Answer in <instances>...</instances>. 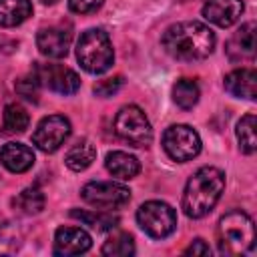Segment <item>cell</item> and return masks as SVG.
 <instances>
[{"instance_id": "6da1fadb", "label": "cell", "mask_w": 257, "mask_h": 257, "mask_svg": "<svg viewBox=\"0 0 257 257\" xmlns=\"http://www.w3.org/2000/svg\"><path fill=\"white\" fill-rule=\"evenodd\" d=\"M163 48L177 60H201L215 48V34L197 20L171 24L163 34Z\"/></svg>"}, {"instance_id": "7a4b0ae2", "label": "cell", "mask_w": 257, "mask_h": 257, "mask_svg": "<svg viewBox=\"0 0 257 257\" xmlns=\"http://www.w3.org/2000/svg\"><path fill=\"white\" fill-rule=\"evenodd\" d=\"M225 189V175L217 167H201L183 193V211L191 219H201L213 211Z\"/></svg>"}, {"instance_id": "3957f363", "label": "cell", "mask_w": 257, "mask_h": 257, "mask_svg": "<svg viewBox=\"0 0 257 257\" xmlns=\"http://www.w3.org/2000/svg\"><path fill=\"white\" fill-rule=\"evenodd\" d=\"M219 251L225 255H241L255 245V227L247 213L231 211L221 217L217 227Z\"/></svg>"}, {"instance_id": "277c9868", "label": "cell", "mask_w": 257, "mask_h": 257, "mask_svg": "<svg viewBox=\"0 0 257 257\" xmlns=\"http://www.w3.org/2000/svg\"><path fill=\"white\" fill-rule=\"evenodd\" d=\"M76 58L80 66L90 74H102L112 66L114 52L110 38L100 28H90L80 34L76 44Z\"/></svg>"}, {"instance_id": "5b68a950", "label": "cell", "mask_w": 257, "mask_h": 257, "mask_svg": "<svg viewBox=\"0 0 257 257\" xmlns=\"http://www.w3.org/2000/svg\"><path fill=\"white\" fill-rule=\"evenodd\" d=\"M137 221L147 235L155 239H165L177 227V213L171 205L163 201H147L139 207Z\"/></svg>"}, {"instance_id": "8992f818", "label": "cell", "mask_w": 257, "mask_h": 257, "mask_svg": "<svg viewBox=\"0 0 257 257\" xmlns=\"http://www.w3.org/2000/svg\"><path fill=\"white\" fill-rule=\"evenodd\" d=\"M114 133L133 147H145L153 139V128L145 112L135 106H122L114 116Z\"/></svg>"}, {"instance_id": "52a82bcc", "label": "cell", "mask_w": 257, "mask_h": 257, "mask_svg": "<svg viewBox=\"0 0 257 257\" xmlns=\"http://www.w3.org/2000/svg\"><path fill=\"white\" fill-rule=\"evenodd\" d=\"M82 199L96 207L98 211H110L126 205L131 201V191L124 185L110 183V181H92L86 183L80 191Z\"/></svg>"}, {"instance_id": "ba28073f", "label": "cell", "mask_w": 257, "mask_h": 257, "mask_svg": "<svg viewBox=\"0 0 257 257\" xmlns=\"http://www.w3.org/2000/svg\"><path fill=\"white\" fill-rule=\"evenodd\" d=\"M163 149L173 161L185 163L199 155L201 151V139L197 131H193L187 124H173L163 135Z\"/></svg>"}, {"instance_id": "9c48e42d", "label": "cell", "mask_w": 257, "mask_h": 257, "mask_svg": "<svg viewBox=\"0 0 257 257\" xmlns=\"http://www.w3.org/2000/svg\"><path fill=\"white\" fill-rule=\"evenodd\" d=\"M32 74L36 76V80L42 86H46V88H50L58 94H74L80 86L78 74L74 70L62 66V64H40V62H36Z\"/></svg>"}, {"instance_id": "30bf717a", "label": "cell", "mask_w": 257, "mask_h": 257, "mask_svg": "<svg viewBox=\"0 0 257 257\" xmlns=\"http://www.w3.org/2000/svg\"><path fill=\"white\" fill-rule=\"evenodd\" d=\"M68 135H70V120L62 114H50L38 122L32 135V143L44 153H54L68 139Z\"/></svg>"}, {"instance_id": "8fae6325", "label": "cell", "mask_w": 257, "mask_h": 257, "mask_svg": "<svg viewBox=\"0 0 257 257\" xmlns=\"http://www.w3.org/2000/svg\"><path fill=\"white\" fill-rule=\"evenodd\" d=\"M70 40H72V34L64 26L40 28L38 34H36V46L48 58H62V56H66Z\"/></svg>"}, {"instance_id": "7c38bea8", "label": "cell", "mask_w": 257, "mask_h": 257, "mask_svg": "<svg viewBox=\"0 0 257 257\" xmlns=\"http://www.w3.org/2000/svg\"><path fill=\"white\" fill-rule=\"evenodd\" d=\"M92 245L90 235L80 227H60L54 233V253L56 255H80Z\"/></svg>"}, {"instance_id": "4fadbf2b", "label": "cell", "mask_w": 257, "mask_h": 257, "mask_svg": "<svg viewBox=\"0 0 257 257\" xmlns=\"http://www.w3.org/2000/svg\"><path fill=\"white\" fill-rule=\"evenodd\" d=\"M227 56L233 62H253L255 58V22L243 24L227 42Z\"/></svg>"}, {"instance_id": "5bb4252c", "label": "cell", "mask_w": 257, "mask_h": 257, "mask_svg": "<svg viewBox=\"0 0 257 257\" xmlns=\"http://www.w3.org/2000/svg\"><path fill=\"white\" fill-rule=\"evenodd\" d=\"M243 8L245 6L241 0H207L203 4V16L209 22L221 28H227L239 20V16L243 14Z\"/></svg>"}, {"instance_id": "9a60e30c", "label": "cell", "mask_w": 257, "mask_h": 257, "mask_svg": "<svg viewBox=\"0 0 257 257\" xmlns=\"http://www.w3.org/2000/svg\"><path fill=\"white\" fill-rule=\"evenodd\" d=\"M225 88L237 98L253 100L257 94V72L253 68H237L225 76Z\"/></svg>"}, {"instance_id": "2e32d148", "label": "cell", "mask_w": 257, "mask_h": 257, "mask_svg": "<svg viewBox=\"0 0 257 257\" xmlns=\"http://www.w3.org/2000/svg\"><path fill=\"white\" fill-rule=\"evenodd\" d=\"M0 163L12 173H24L34 165V153L22 143H8L0 149Z\"/></svg>"}, {"instance_id": "e0dca14e", "label": "cell", "mask_w": 257, "mask_h": 257, "mask_svg": "<svg viewBox=\"0 0 257 257\" xmlns=\"http://www.w3.org/2000/svg\"><path fill=\"white\" fill-rule=\"evenodd\" d=\"M104 167L112 177L122 179V181L137 177L139 171H141V163L137 161V157H133L128 153H122V151L108 153L106 159H104Z\"/></svg>"}, {"instance_id": "ac0fdd59", "label": "cell", "mask_w": 257, "mask_h": 257, "mask_svg": "<svg viewBox=\"0 0 257 257\" xmlns=\"http://www.w3.org/2000/svg\"><path fill=\"white\" fill-rule=\"evenodd\" d=\"M32 16L30 0H0V26H18Z\"/></svg>"}, {"instance_id": "d6986e66", "label": "cell", "mask_w": 257, "mask_h": 257, "mask_svg": "<svg viewBox=\"0 0 257 257\" xmlns=\"http://www.w3.org/2000/svg\"><path fill=\"white\" fill-rule=\"evenodd\" d=\"M96 159V149L90 141H80L76 143L64 157V163L68 169L72 171H84L92 165V161Z\"/></svg>"}, {"instance_id": "ffe728a7", "label": "cell", "mask_w": 257, "mask_h": 257, "mask_svg": "<svg viewBox=\"0 0 257 257\" xmlns=\"http://www.w3.org/2000/svg\"><path fill=\"white\" fill-rule=\"evenodd\" d=\"M173 100L181 108H185V110L193 108L197 104V100H199V86H197V82L191 80V78L177 80L175 86H173Z\"/></svg>"}, {"instance_id": "44dd1931", "label": "cell", "mask_w": 257, "mask_h": 257, "mask_svg": "<svg viewBox=\"0 0 257 257\" xmlns=\"http://www.w3.org/2000/svg\"><path fill=\"white\" fill-rule=\"evenodd\" d=\"M100 251H102V255H110V257H128L135 253V243L128 233L118 231V233H112L104 241Z\"/></svg>"}, {"instance_id": "7402d4cb", "label": "cell", "mask_w": 257, "mask_h": 257, "mask_svg": "<svg viewBox=\"0 0 257 257\" xmlns=\"http://www.w3.org/2000/svg\"><path fill=\"white\" fill-rule=\"evenodd\" d=\"M14 207H18L22 213L26 215H36L44 209V195L36 189V187H28L24 191H20L16 197H14Z\"/></svg>"}, {"instance_id": "603a6c76", "label": "cell", "mask_w": 257, "mask_h": 257, "mask_svg": "<svg viewBox=\"0 0 257 257\" xmlns=\"http://www.w3.org/2000/svg\"><path fill=\"white\" fill-rule=\"evenodd\" d=\"M237 139L243 153H255L257 139H255V114H245L237 122Z\"/></svg>"}, {"instance_id": "cb8c5ba5", "label": "cell", "mask_w": 257, "mask_h": 257, "mask_svg": "<svg viewBox=\"0 0 257 257\" xmlns=\"http://www.w3.org/2000/svg\"><path fill=\"white\" fill-rule=\"evenodd\" d=\"M70 215L74 219H80L84 225H90L92 229L96 231H108V229H114L118 219L112 217V215H106V213H90V211H78V209H72Z\"/></svg>"}, {"instance_id": "d4e9b609", "label": "cell", "mask_w": 257, "mask_h": 257, "mask_svg": "<svg viewBox=\"0 0 257 257\" xmlns=\"http://www.w3.org/2000/svg\"><path fill=\"white\" fill-rule=\"evenodd\" d=\"M28 122H30L28 112L20 104H16V102L6 104V108H4V128L8 133H24L28 128Z\"/></svg>"}, {"instance_id": "484cf974", "label": "cell", "mask_w": 257, "mask_h": 257, "mask_svg": "<svg viewBox=\"0 0 257 257\" xmlns=\"http://www.w3.org/2000/svg\"><path fill=\"white\" fill-rule=\"evenodd\" d=\"M38 88H40V82L36 80L34 74L16 80V92H18L20 96H24L26 100L36 102V100H38Z\"/></svg>"}, {"instance_id": "4316f807", "label": "cell", "mask_w": 257, "mask_h": 257, "mask_svg": "<svg viewBox=\"0 0 257 257\" xmlns=\"http://www.w3.org/2000/svg\"><path fill=\"white\" fill-rule=\"evenodd\" d=\"M120 86H122V76L104 78V80H100V82H96V84H94V94H96V96H102V98H106V96H112V94H116Z\"/></svg>"}, {"instance_id": "83f0119b", "label": "cell", "mask_w": 257, "mask_h": 257, "mask_svg": "<svg viewBox=\"0 0 257 257\" xmlns=\"http://www.w3.org/2000/svg\"><path fill=\"white\" fill-rule=\"evenodd\" d=\"M104 0H68V8L76 14H90L102 6Z\"/></svg>"}, {"instance_id": "f1b7e54d", "label": "cell", "mask_w": 257, "mask_h": 257, "mask_svg": "<svg viewBox=\"0 0 257 257\" xmlns=\"http://www.w3.org/2000/svg\"><path fill=\"white\" fill-rule=\"evenodd\" d=\"M211 249L209 245L203 241V239H195L187 249H185V255H209Z\"/></svg>"}, {"instance_id": "f546056e", "label": "cell", "mask_w": 257, "mask_h": 257, "mask_svg": "<svg viewBox=\"0 0 257 257\" xmlns=\"http://www.w3.org/2000/svg\"><path fill=\"white\" fill-rule=\"evenodd\" d=\"M40 2H42V4H56L58 0H40Z\"/></svg>"}, {"instance_id": "4dcf8cb0", "label": "cell", "mask_w": 257, "mask_h": 257, "mask_svg": "<svg viewBox=\"0 0 257 257\" xmlns=\"http://www.w3.org/2000/svg\"><path fill=\"white\" fill-rule=\"evenodd\" d=\"M0 229H2V215H0Z\"/></svg>"}]
</instances>
